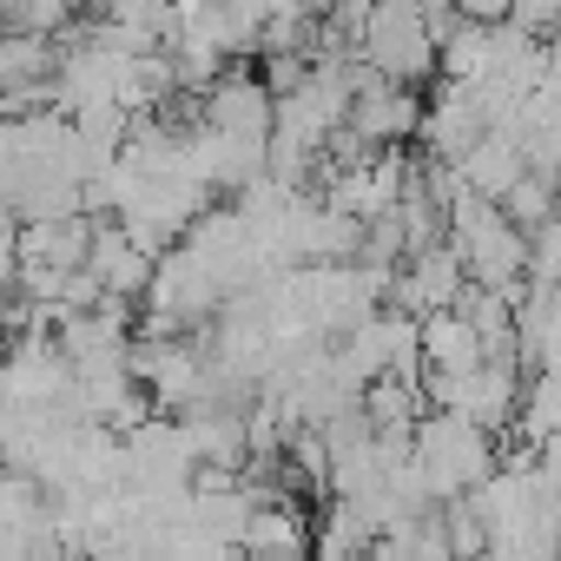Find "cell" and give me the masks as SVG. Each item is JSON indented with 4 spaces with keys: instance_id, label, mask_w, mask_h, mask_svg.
<instances>
[{
    "instance_id": "cell-12",
    "label": "cell",
    "mask_w": 561,
    "mask_h": 561,
    "mask_svg": "<svg viewBox=\"0 0 561 561\" xmlns=\"http://www.w3.org/2000/svg\"><path fill=\"white\" fill-rule=\"evenodd\" d=\"M318 561H377L370 548H318Z\"/></svg>"
},
{
    "instance_id": "cell-3",
    "label": "cell",
    "mask_w": 561,
    "mask_h": 561,
    "mask_svg": "<svg viewBox=\"0 0 561 561\" xmlns=\"http://www.w3.org/2000/svg\"><path fill=\"white\" fill-rule=\"evenodd\" d=\"M482 133H489V93L476 80H443L436 106H423V152L456 165Z\"/></svg>"
},
{
    "instance_id": "cell-8",
    "label": "cell",
    "mask_w": 561,
    "mask_h": 561,
    "mask_svg": "<svg viewBox=\"0 0 561 561\" xmlns=\"http://www.w3.org/2000/svg\"><path fill=\"white\" fill-rule=\"evenodd\" d=\"M482 364V337L476 324L449 305V311H430L423 318V370H476Z\"/></svg>"
},
{
    "instance_id": "cell-11",
    "label": "cell",
    "mask_w": 561,
    "mask_h": 561,
    "mask_svg": "<svg viewBox=\"0 0 561 561\" xmlns=\"http://www.w3.org/2000/svg\"><path fill=\"white\" fill-rule=\"evenodd\" d=\"M436 535H443V548H449L456 561H482V554H489V522L469 508V495L443 502V522H436Z\"/></svg>"
},
{
    "instance_id": "cell-2",
    "label": "cell",
    "mask_w": 561,
    "mask_h": 561,
    "mask_svg": "<svg viewBox=\"0 0 561 561\" xmlns=\"http://www.w3.org/2000/svg\"><path fill=\"white\" fill-rule=\"evenodd\" d=\"M357 60L370 73H383L390 87H423L436 73V41H430V21L416 0H370Z\"/></svg>"
},
{
    "instance_id": "cell-1",
    "label": "cell",
    "mask_w": 561,
    "mask_h": 561,
    "mask_svg": "<svg viewBox=\"0 0 561 561\" xmlns=\"http://www.w3.org/2000/svg\"><path fill=\"white\" fill-rule=\"evenodd\" d=\"M410 462L430 476L436 502H456V495H469V489H482L495 476V443H489L482 423L449 416V410H430V416H416Z\"/></svg>"
},
{
    "instance_id": "cell-9",
    "label": "cell",
    "mask_w": 561,
    "mask_h": 561,
    "mask_svg": "<svg viewBox=\"0 0 561 561\" xmlns=\"http://www.w3.org/2000/svg\"><path fill=\"white\" fill-rule=\"evenodd\" d=\"M515 436H522V449H541L548 436H561V370H541L535 383H522Z\"/></svg>"
},
{
    "instance_id": "cell-5",
    "label": "cell",
    "mask_w": 561,
    "mask_h": 561,
    "mask_svg": "<svg viewBox=\"0 0 561 561\" xmlns=\"http://www.w3.org/2000/svg\"><path fill=\"white\" fill-rule=\"evenodd\" d=\"M390 291H397V311H403V318H430V311H449V305L469 291V264H462V251L443 238V244L416 251L403 277H390Z\"/></svg>"
},
{
    "instance_id": "cell-13",
    "label": "cell",
    "mask_w": 561,
    "mask_h": 561,
    "mask_svg": "<svg viewBox=\"0 0 561 561\" xmlns=\"http://www.w3.org/2000/svg\"><path fill=\"white\" fill-rule=\"evenodd\" d=\"M416 8H456V0H416Z\"/></svg>"
},
{
    "instance_id": "cell-6",
    "label": "cell",
    "mask_w": 561,
    "mask_h": 561,
    "mask_svg": "<svg viewBox=\"0 0 561 561\" xmlns=\"http://www.w3.org/2000/svg\"><path fill=\"white\" fill-rule=\"evenodd\" d=\"M244 554L257 561H311V528H305V508L298 502H257L244 535H238Z\"/></svg>"
},
{
    "instance_id": "cell-7",
    "label": "cell",
    "mask_w": 561,
    "mask_h": 561,
    "mask_svg": "<svg viewBox=\"0 0 561 561\" xmlns=\"http://www.w3.org/2000/svg\"><path fill=\"white\" fill-rule=\"evenodd\" d=\"M522 172H528V152H522L515 133H482V139L456 159V179H462L476 198H502Z\"/></svg>"
},
{
    "instance_id": "cell-10",
    "label": "cell",
    "mask_w": 561,
    "mask_h": 561,
    "mask_svg": "<svg viewBox=\"0 0 561 561\" xmlns=\"http://www.w3.org/2000/svg\"><path fill=\"white\" fill-rule=\"evenodd\" d=\"M554 198H561V185L554 179H541V172H522L495 205H502V218L515 225V231H541L548 218H554Z\"/></svg>"
},
{
    "instance_id": "cell-4",
    "label": "cell",
    "mask_w": 561,
    "mask_h": 561,
    "mask_svg": "<svg viewBox=\"0 0 561 561\" xmlns=\"http://www.w3.org/2000/svg\"><path fill=\"white\" fill-rule=\"evenodd\" d=\"M205 106V126L211 133H225V139H271V119H277V100H271V87L251 73V67H231V73H218L211 80V93H198Z\"/></svg>"
}]
</instances>
